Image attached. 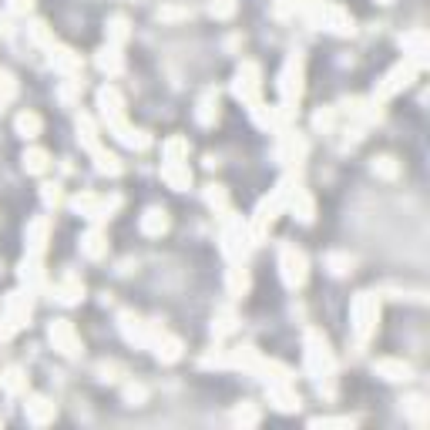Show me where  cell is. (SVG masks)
Returning a JSON list of instances; mask_svg holds the SVG:
<instances>
[{"mask_svg":"<svg viewBox=\"0 0 430 430\" xmlns=\"http://www.w3.org/2000/svg\"><path fill=\"white\" fill-rule=\"evenodd\" d=\"M306 370L313 380H329V373H333V353L316 329L306 333Z\"/></svg>","mask_w":430,"mask_h":430,"instance_id":"obj_1","label":"cell"},{"mask_svg":"<svg viewBox=\"0 0 430 430\" xmlns=\"http://www.w3.org/2000/svg\"><path fill=\"white\" fill-rule=\"evenodd\" d=\"M279 269H282V282L289 286V289H300L306 282V255L293 246V242H286L282 249H279Z\"/></svg>","mask_w":430,"mask_h":430,"instance_id":"obj_2","label":"cell"},{"mask_svg":"<svg viewBox=\"0 0 430 430\" xmlns=\"http://www.w3.org/2000/svg\"><path fill=\"white\" fill-rule=\"evenodd\" d=\"M377 316H380V306H377V296H370V293H363L360 300L353 303V329L360 340H367L373 326H377Z\"/></svg>","mask_w":430,"mask_h":430,"instance_id":"obj_3","label":"cell"},{"mask_svg":"<svg viewBox=\"0 0 430 430\" xmlns=\"http://www.w3.org/2000/svg\"><path fill=\"white\" fill-rule=\"evenodd\" d=\"M51 343H54V350H61L64 356H77V353H81V340H77L75 326H71L68 320H57V323H51Z\"/></svg>","mask_w":430,"mask_h":430,"instance_id":"obj_4","label":"cell"},{"mask_svg":"<svg viewBox=\"0 0 430 430\" xmlns=\"http://www.w3.org/2000/svg\"><path fill=\"white\" fill-rule=\"evenodd\" d=\"M98 108H101V118L104 125H118V121H125V101H121V95L115 91V88H101V95H98Z\"/></svg>","mask_w":430,"mask_h":430,"instance_id":"obj_5","label":"cell"},{"mask_svg":"<svg viewBox=\"0 0 430 430\" xmlns=\"http://www.w3.org/2000/svg\"><path fill=\"white\" fill-rule=\"evenodd\" d=\"M235 95L242 98L246 104L259 101V68H255L253 61H246L242 68H239V81H235Z\"/></svg>","mask_w":430,"mask_h":430,"instance_id":"obj_6","label":"cell"},{"mask_svg":"<svg viewBox=\"0 0 430 430\" xmlns=\"http://www.w3.org/2000/svg\"><path fill=\"white\" fill-rule=\"evenodd\" d=\"M3 320L14 329L24 326L27 320H30V296H27V293H10V300L3 306Z\"/></svg>","mask_w":430,"mask_h":430,"instance_id":"obj_7","label":"cell"},{"mask_svg":"<svg viewBox=\"0 0 430 430\" xmlns=\"http://www.w3.org/2000/svg\"><path fill=\"white\" fill-rule=\"evenodd\" d=\"M148 346H155L158 360H165V363H175L178 356H182V343H178L175 336H168L165 329H155V333H152V343H148Z\"/></svg>","mask_w":430,"mask_h":430,"instance_id":"obj_8","label":"cell"},{"mask_svg":"<svg viewBox=\"0 0 430 430\" xmlns=\"http://www.w3.org/2000/svg\"><path fill=\"white\" fill-rule=\"evenodd\" d=\"M54 404L51 400H44V397H30L27 400V420L34 424V427H44V424H51L54 420Z\"/></svg>","mask_w":430,"mask_h":430,"instance_id":"obj_9","label":"cell"},{"mask_svg":"<svg viewBox=\"0 0 430 430\" xmlns=\"http://www.w3.org/2000/svg\"><path fill=\"white\" fill-rule=\"evenodd\" d=\"M413 71H417L413 64H400V68H393V71L387 75V84H380V91H377L380 101H383V98H390V95H397V91H400V88L407 84V77L413 75Z\"/></svg>","mask_w":430,"mask_h":430,"instance_id":"obj_10","label":"cell"},{"mask_svg":"<svg viewBox=\"0 0 430 430\" xmlns=\"http://www.w3.org/2000/svg\"><path fill=\"white\" fill-rule=\"evenodd\" d=\"M162 178H165L172 188H188V185H192V172H188L185 162H165V165H162Z\"/></svg>","mask_w":430,"mask_h":430,"instance_id":"obj_11","label":"cell"},{"mask_svg":"<svg viewBox=\"0 0 430 430\" xmlns=\"http://www.w3.org/2000/svg\"><path fill=\"white\" fill-rule=\"evenodd\" d=\"M48 51H51L54 68H57L61 75H68V77H71V75H77V71H81V57H77V54H71L68 48H57V44H51Z\"/></svg>","mask_w":430,"mask_h":430,"instance_id":"obj_12","label":"cell"},{"mask_svg":"<svg viewBox=\"0 0 430 430\" xmlns=\"http://www.w3.org/2000/svg\"><path fill=\"white\" fill-rule=\"evenodd\" d=\"M269 400L279 410H300V397L289 390V383H269Z\"/></svg>","mask_w":430,"mask_h":430,"instance_id":"obj_13","label":"cell"},{"mask_svg":"<svg viewBox=\"0 0 430 430\" xmlns=\"http://www.w3.org/2000/svg\"><path fill=\"white\" fill-rule=\"evenodd\" d=\"M141 232H145V235H165V232H168L165 208H148V212L141 215Z\"/></svg>","mask_w":430,"mask_h":430,"instance_id":"obj_14","label":"cell"},{"mask_svg":"<svg viewBox=\"0 0 430 430\" xmlns=\"http://www.w3.org/2000/svg\"><path fill=\"white\" fill-rule=\"evenodd\" d=\"M81 253L88 255V259H101L104 253H108V242H104V232L98 226L91 228L84 239H81Z\"/></svg>","mask_w":430,"mask_h":430,"instance_id":"obj_15","label":"cell"},{"mask_svg":"<svg viewBox=\"0 0 430 430\" xmlns=\"http://www.w3.org/2000/svg\"><path fill=\"white\" fill-rule=\"evenodd\" d=\"M195 118H199V125H212L215 118H219V95L208 88L202 95V101H199V111H195Z\"/></svg>","mask_w":430,"mask_h":430,"instance_id":"obj_16","label":"cell"},{"mask_svg":"<svg viewBox=\"0 0 430 430\" xmlns=\"http://www.w3.org/2000/svg\"><path fill=\"white\" fill-rule=\"evenodd\" d=\"M24 168L30 175H44L48 168H51V155L44 152V148H27L24 152Z\"/></svg>","mask_w":430,"mask_h":430,"instance_id":"obj_17","label":"cell"},{"mask_svg":"<svg viewBox=\"0 0 430 430\" xmlns=\"http://www.w3.org/2000/svg\"><path fill=\"white\" fill-rule=\"evenodd\" d=\"M44 239H48V219H37V222H30L27 226V249H30V255H41L44 253Z\"/></svg>","mask_w":430,"mask_h":430,"instance_id":"obj_18","label":"cell"},{"mask_svg":"<svg viewBox=\"0 0 430 430\" xmlns=\"http://www.w3.org/2000/svg\"><path fill=\"white\" fill-rule=\"evenodd\" d=\"M377 373L383 380H393V383H397V380H410V367H407V363H400V360H380V363H377Z\"/></svg>","mask_w":430,"mask_h":430,"instance_id":"obj_19","label":"cell"},{"mask_svg":"<svg viewBox=\"0 0 430 430\" xmlns=\"http://www.w3.org/2000/svg\"><path fill=\"white\" fill-rule=\"evenodd\" d=\"M91 155H95V168H98L101 175H118V172H121V162H118L111 152H104L101 145L91 148Z\"/></svg>","mask_w":430,"mask_h":430,"instance_id":"obj_20","label":"cell"},{"mask_svg":"<svg viewBox=\"0 0 430 430\" xmlns=\"http://www.w3.org/2000/svg\"><path fill=\"white\" fill-rule=\"evenodd\" d=\"M98 68L108 71L111 77H118L121 68H125V61H121V54L115 51V48H104V51H98Z\"/></svg>","mask_w":430,"mask_h":430,"instance_id":"obj_21","label":"cell"},{"mask_svg":"<svg viewBox=\"0 0 430 430\" xmlns=\"http://www.w3.org/2000/svg\"><path fill=\"white\" fill-rule=\"evenodd\" d=\"M24 387H27V377H24V370H17V367H10V370L0 377V390H7L10 397H17Z\"/></svg>","mask_w":430,"mask_h":430,"instance_id":"obj_22","label":"cell"},{"mask_svg":"<svg viewBox=\"0 0 430 430\" xmlns=\"http://www.w3.org/2000/svg\"><path fill=\"white\" fill-rule=\"evenodd\" d=\"M17 135H21V138H27V141H30V138H37V135H41V118H37L34 111L17 115Z\"/></svg>","mask_w":430,"mask_h":430,"instance_id":"obj_23","label":"cell"},{"mask_svg":"<svg viewBox=\"0 0 430 430\" xmlns=\"http://www.w3.org/2000/svg\"><path fill=\"white\" fill-rule=\"evenodd\" d=\"M162 155H165V162H185L188 158V141L185 138H168L162 145Z\"/></svg>","mask_w":430,"mask_h":430,"instance_id":"obj_24","label":"cell"},{"mask_svg":"<svg viewBox=\"0 0 430 430\" xmlns=\"http://www.w3.org/2000/svg\"><path fill=\"white\" fill-rule=\"evenodd\" d=\"M373 172L383 178H397L400 175V168H397V162L390 158V155H380V158H373Z\"/></svg>","mask_w":430,"mask_h":430,"instance_id":"obj_25","label":"cell"},{"mask_svg":"<svg viewBox=\"0 0 430 430\" xmlns=\"http://www.w3.org/2000/svg\"><path fill=\"white\" fill-rule=\"evenodd\" d=\"M246 286H249L246 269H242V266H232V273H228V289H232V296H242V293H246Z\"/></svg>","mask_w":430,"mask_h":430,"instance_id":"obj_26","label":"cell"},{"mask_svg":"<svg viewBox=\"0 0 430 430\" xmlns=\"http://www.w3.org/2000/svg\"><path fill=\"white\" fill-rule=\"evenodd\" d=\"M108 41H111V44H125V41H128V21H125V17H111Z\"/></svg>","mask_w":430,"mask_h":430,"instance_id":"obj_27","label":"cell"},{"mask_svg":"<svg viewBox=\"0 0 430 430\" xmlns=\"http://www.w3.org/2000/svg\"><path fill=\"white\" fill-rule=\"evenodd\" d=\"M326 266H329V273H333V276H346V273H350V266H353V259H350V255H326Z\"/></svg>","mask_w":430,"mask_h":430,"instance_id":"obj_28","label":"cell"},{"mask_svg":"<svg viewBox=\"0 0 430 430\" xmlns=\"http://www.w3.org/2000/svg\"><path fill=\"white\" fill-rule=\"evenodd\" d=\"M17 95V81H14V75H7V71H0V101L7 104L10 98Z\"/></svg>","mask_w":430,"mask_h":430,"instance_id":"obj_29","label":"cell"},{"mask_svg":"<svg viewBox=\"0 0 430 430\" xmlns=\"http://www.w3.org/2000/svg\"><path fill=\"white\" fill-rule=\"evenodd\" d=\"M192 17V7H162L158 10V21H185Z\"/></svg>","mask_w":430,"mask_h":430,"instance_id":"obj_30","label":"cell"},{"mask_svg":"<svg viewBox=\"0 0 430 430\" xmlns=\"http://www.w3.org/2000/svg\"><path fill=\"white\" fill-rule=\"evenodd\" d=\"M232 14H235V0H215V3H212V17L228 21Z\"/></svg>","mask_w":430,"mask_h":430,"instance_id":"obj_31","label":"cell"},{"mask_svg":"<svg viewBox=\"0 0 430 430\" xmlns=\"http://www.w3.org/2000/svg\"><path fill=\"white\" fill-rule=\"evenodd\" d=\"M145 397H148V393H145V387H141V383H128V387H125V400H128V404H145Z\"/></svg>","mask_w":430,"mask_h":430,"instance_id":"obj_32","label":"cell"},{"mask_svg":"<svg viewBox=\"0 0 430 430\" xmlns=\"http://www.w3.org/2000/svg\"><path fill=\"white\" fill-rule=\"evenodd\" d=\"M95 202H98V195H88V192H84V195H77L71 205H75V212H81V215H91Z\"/></svg>","mask_w":430,"mask_h":430,"instance_id":"obj_33","label":"cell"},{"mask_svg":"<svg viewBox=\"0 0 430 430\" xmlns=\"http://www.w3.org/2000/svg\"><path fill=\"white\" fill-rule=\"evenodd\" d=\"M205 199H208V205H215V208H226V192H222L219 185H208Z\"/></svg>","mask_w":430,"mask_h":430,"instance_id":"obj_34","label":"cell"},{"mask_svg":"<svg viewBox=\"0 0 430 430\" xmlns=\"http://www.w3.org/2000/svg\"><path fill=\"white\" fill-rule=\"evenodd\" d=\"M333 125H336V111H333V108H326V111L316 115V128H320V131H329Z\"/></svg>","mask_w":430,"mask_h":430,"instance_id":"obj_35","label":"cell"},{"mask_svg":"<svg viewBox=\"0 0 430 430\" xmlns=\"http://www.w3.org/2000/svg\"><path fill=\"white\" fill-rule=\"evenodd\" d=\"M407 410H410V417H413L417 424H424V400H420V397H410V400H407Z\"/></svg>","mask_w":430,"mask_h":430,"instance_id":"obj_36","label":"cell"},{"mask_svg":"<svg viewBox=\"0 0 430 430\" xmlns=\"http://www.w3.org/2000/svg\"><path fill=\"white\" fill-rule=\"evenodd\" d=\"M41 195H44V202H48V205L61 202V188H57V185H44V192H41Z\"/></svg>","mask_w":430,"mask_h":430,"instance_id":"obj_37","label":"cell"},{"mask_svg":"<svg viewBox=\"0 0 430 430\" xmlns=\"http://www.w3.org/2000/svg\"><path fill=\"white\" fill-rule=\"evenodd\" d=\"M235 420H239V424H255L259 413H255V410H235Z\"/></svg>","mask_w":430,"mask_h":430,"instance_id":"obj_38","label":"cell"},{"mask_svg":"<svg viewBox=\"0 0 430 430\" xmlns=\"http://www.w3.org/2000/svg\"><path fill=\"white\" fill-rule=\"evenodd\" d=\"M34 7V0H10V10H17V14H24Z\"/></svg>","mask_w":430,"mask_h":430,"instance_id":"obj_39","label":"cell"},{"mask_svg":"<svg viewBox=\"0 0 430 430\" xmlns=\"http://www.w3.org/2000/svg\"><path fill=\"white\" fill-rule=\"evenodd\" d=\"M380 3H393V0H380Z\"/></svg>","mask_w":430,"mask_h":430,"instance_id":"obj_40","label":"cell"}]
</instances>
